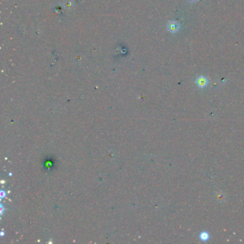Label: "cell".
Segmentation results:
<instances>
[{"instance_id":"2","label":"cell","mask_w":244,"mask_h":244,"mask_svg":"<svg viewBox=\"0 0 244 244\" xmlns=\"http://www.w3.org/2000/svg\"><path fill=\"white\" fill-rule=\"evenodd\" d=\"M168 29L172 32H175L178 29V25L175 22H171L168 25Z\"/></svg>"},{"instance_id":"3","label":"cell","mask_w":244,"mask_h":244,"mask_svg":"<svg viewBox=\"0 0 244 244\" xmlns=\"http://www.w3.org/2000/svg\"><path fill=\"white\" fill-rule=\"evenodd\" d=\"M210 236L207 232H202L200 234V238L203 241H206L209 239Z\"/></svg>"},{"instance_id":"1","label":"cell","mask_w":244,"mask_h":244,"mask_svg":"<svg viewBox=\"0 0 244 244\" xmlns=\"http://www.w3.org/2000/svg\"><path fill=\"white\" fill-rule=\"evenodd\" d=\"M208 84V80L205 77H200L197 79V85L200 88H204Z\"/></svg>"}]
</instances>
